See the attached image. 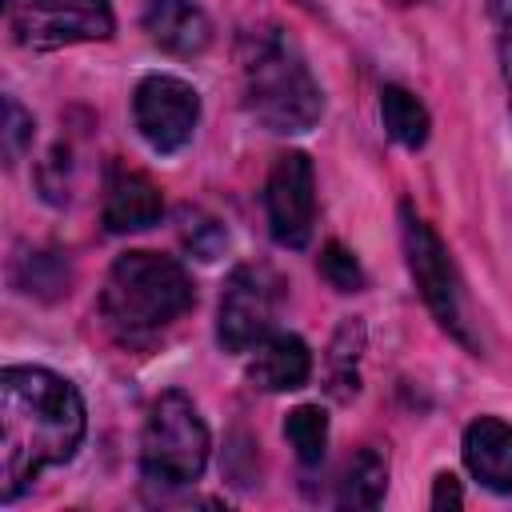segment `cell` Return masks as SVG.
I'll use <instances>...</instances> for the list:
<instances>
[{
  "label": "cell",
  "instance_id": "cell-1",
  "mask_svg": "<svg viewBox=\"0 0 512 512\" xmlns=\"http://www.w3.org/2000/svg\"><path fill=\"white\" fill-rule=\"evenodd\" d=\"M80 392L32 364L0 372V496L16 500L44 468L68 464L84 440Z\"/></svg>",
  "mask_w": 512,
  "mask_h": 512
},
{
  "label": "cell",
  "instance_id": "cell-2",
  "mask_svg": "<svg viewBox=\"0 0 512 512\" xmlns=\"http://www.w3.org/2000/svg\"><path fill=\"white\" fill-rule=\"evenodd\" d=\"M240 72H244V108L260 128L296 136L320 120L324 108L320 84L312 80L300 48L280 28L244 36Z\"/></svg>",
  "mask_w": 512,
  "mask_h": 512
},
{
  "label": "cell",
  "instance_id": "cell-3",
  "mask_svg": "<svg viewBox=\"0 0 512 512\" xmlns=\"http://www.w3.org/2000/svg\"><path fill=\"white\" fill-rule=\"evenodd\" d=\"M192 300L196 292L184 264L156 252H124L104 276L100 312L120 332H156L184 316Z\"/></svg>",
  "mask_w": 512,
  "mask_h": 512
},
{
  "label": "cell",
  "instance_id": "cell-4",
  "mask_svg": "<svg viewBox=\"0 0 512 512\" xmlns=\"http://www.w3.org/2000/svg\"><path fill=\"white\" fill-rule=\"evenodd\" d=\"M208 464V428L184 392H164L148 408L140 436V476L144 484L184 488L200 480Z\"/></svg>",
  "mask_w": 512,
  "mask_h": 512
},
{
  "label": "cell",
  "instance_id": "cell-5",
  "mask_svg": "<svg viewBox=\"0 0 512 512\" xmlns=\"http://www.w3.org/2000/svg\"><path fill=\"white\" fill-rule=\"evenodd\" d=\"M400 236H404V256L412 268V280L428 304V312L456 336L468 344V328H464V308H460V280L456 268L448 260V248L440 244V236L404 204L400 208Z\"/></svg>",
  "mask_w": 512,
  "mask_h": 512
},
{
  "label": "cell",
  "instance_id": "cell-6",
  "mask_svg": "<svg viewBox=\"0 0 512 512\" xmlns=\"http://www.w3.org/2000/svg\"><path fill=\"white\" fill-rule=\"evenodd\" d=\"M272 316H276V280L252 264L232 268L216 308V336L224 352H252L268 336Z\"/></svg>",
  "mask_w": 512,
  "mask_h": 512
},
{
  "label": "cell",
  "instance_id": "cell-7",
  "mask_svg": "<svg viewBox=\"0 0 512 512\" xmlns=\"http://www.w3.org/2000/svg\"><path fill=\"white\" fill-rule=\"evenodd\" d=\"M116 28L108 0H28L16 16V40L48 52L84 40H108Z\"/></svg>",
  "mask_w": 512,
  "mask_h": 512
},
{
  "label": "cell",
  "instance_id": "cell-8",
  "mask_svg": "<svg viewBox=\"0 0 512 512\" xmlns=\"http://www.w3.org/2000/svg\"><path fill=\"white\" fill-rule=\"evenodd\" d=\"M264 208H268V228L272 240L284 248H304L312 240V220H316V172L304 152H284L276 156L268 184H264Z\"/></svg>",
  "mask_w": 512,
  "mask_h": 512
},
{
  "label": "cell",
  "instance_id": "cell-9",
  "mask_svg": "<svg viewBox=\"0 0 512 512\" xmlns=\"http://www.w3.org/2000/svg\"><path fill=\"white\" fill-rule=\"evenodd\" d=\"M132 116L140 136L156 148V152H180L200 120V96L188 80L180 76H148L136 88L132 100Z\"/></svg>",
  "mask_w": 512,
  "mask_h": 512
},
{
  "label": "cell",
  "instance_id": "cell-10",
  "mask_svg": "<svg viewBox=\"0 0 512 512\" xmlns=\"http://www.w3.org/2000/svg\"><path fill=\"white\" fill-rule=\"evenodd\" d=\"M140 24L148 40L172 56H196L212 40V24L192 0H144Z\"/></svg>",
  "mask_w": 512,
  "mask_h": 512
},
{
  "label": "cell",
  "instance_id": "cell-11",
  "mask_svg": "<svg viewBox=\"0 0 512 512\" xmlns=\"http://www.w3.org/2000/svg\"><path fill=\"white\" fill-rule=\"evenodd\" d=\"M464 464L484 488L512 492V424L500 416L472 420L464 428Z\"/></svg>",
  "mask_w": 512,
  "mask_h": 512
},
{
  "label": "cell",
  "instance_id": "cell-12",
  "mask_svg": "<svg viewBox=\"0 0 512 512\" xmlns=\"http://www.w3.org/2000/svg\"><path fill=\"white\" fill-rule=\"evenodd\" d=\"M308 376H312V352H308V344L300 336L276 332V336H264L252 348L248 380L256 388H264V392H292Z\"/></svg>",
  "mask_w": 512,
  "mask_h": 512
},
{
  "label": "cell",
  "instance_id": "cell-13",
  "mask_svg": "<svg viewBox=\"0 0 512 512\" xmlns=\"http://www.w3.org/2000/svg\"><path fill=\"white\" fill-rule=\"evenodd\" d=\"M164 200L160 188L144 172H112L108 192H104V228L108 232H144L160 220Z\"/></svg>",
  "mask_w": 512,
  "mask_h": 512
},
{
  "label": "cell",
  "instance_id": "cell-14",
  "mask_svg": "<svg viewBox=\"0 0 512 512\" xmlns=\"http://www.w3.org/2000/svg\"><path fill=\"white\" fill-rule=\"evenodd\" d=\"M380 120H384V128H388V136L396 140V144H404V148H420L424 140H428V108L408 92V88H400V84H388L384 92H380Z\"/></svg>",
  "mask_w": 512,
  "mask_h": 512
},
{
  "label": "cell",
  "instance_id": "cell-15",
  "mask_svg": "<svg viewBox=\"0 0 512 512\" xmlns=\"http://www.w3.org/2000/svg\"><path fill=\"white\" fill-rule=\"evenodd\" d=\"M388 488V460L376 448H360L340 480V504L344 508H376Z\"/></svg>",
  "mask_w": 512,
  "mask_h": 512
},
{
  "label": "cell",
  "instance_id": "cell-16",
  "mask_svg": "<svg viewBox=\"0 0 512 512\" xmlns=\"http://www.w3.org/2000/svg\"><path fill=\"white\" fill-rule=\"evenodd\" d=\"M284 436H288V444H292L300 464H320L324 448H328V416H324V408H316V404L292 408L288 420H284Z\"/></svg>",
  "mask_w": 512,
  "mask_h": 512
},
{
  "label": "cell",
  "instance_id": "cell-17",
  "mask_svg": "<svg viewBox=\"0 0 512 512\" xmlns=\"http://www.w3.org/2000/svg\"><path fill=\"white\" fill-rule=\"evenodd\" d=\"M360 348H364V324L352 316V320H344V328L336 332V340H332V356H328V364H332V392L340 396V400H348V396H356V388H360Z\"/></svg>",
  "mask_w": 512,
  "mask_h": 512
},
{
  "label": "cell",
  "instance_id": "cell-18",
  "mask_svg": "<svg viewBox=\"0 0 512 512\" xmlns=\"http://www.w3.org/2000/svg\"><path fill=\"white\" fill-rule=\"evenodd\" d=\"M320 276L336 288V292H360L364 288V268L356 264V256L344 244H324L320 252Z\"/></svg>",
  "mask_w": 512,
  "mask_h": 512
},
{
  "label": "cell",
  "instance_id": "cell-19",
  "mask_svg": "<svg viewBox=\"0 0 512 512\" xmlns=\"http://www.w3.org/2000/svg\"><path fill=\"white\" fill-rule=\"evenodd\" d=\"M28 144H32V116L16 104V96H4V160L16 164Z\"/></svg>",
  "mask_w": 512,
  "mask_h": 512
},
{
  "label": "cell",
  "instance_id": "cell-20",
  "mask_svg": "<svg viewBox=\"0 0 512 512\" xmlns=\"http://www.w3.org/2000/svg\"><path fill=\"white\" fill-rule=\"evenodd\" d=\"M460 504H464V496H460L456 476L440 472V476H436V484H432V508H436V512H444V508H460Z\"/></svg>",
  "mask_w": 512,
  "mask_h": 512
},
{
  "label": "cell",
  "instance_id": "cell-21",
  "mask_svg": "<svg viewBox=\"0 0 512 512\" xmlns=\"http://www.w3.org/2000/svg\"><path fill=\"white\" fill-rule=\"evenodd\" d=\"M500 64H504V84H508V100H512V36H504V44H500Z\"/></svg>",
  "mask_w": 512,
  "mask_h": 512
},
{
  "label": "cell",
  "instance_id": "cell-22",
  "mask_svg": "<svg viewBox=\"0 0 512 512\" xmlns=\"http://www.w3.org/2000/svg\"><path fill=\"white\" fill-rule=\"evenodd\" d=\"M492 16L512 28V0H492Z\"/></svg>",
  "mask_w": 512,
  "mask_h": 512
}]
</instances>
